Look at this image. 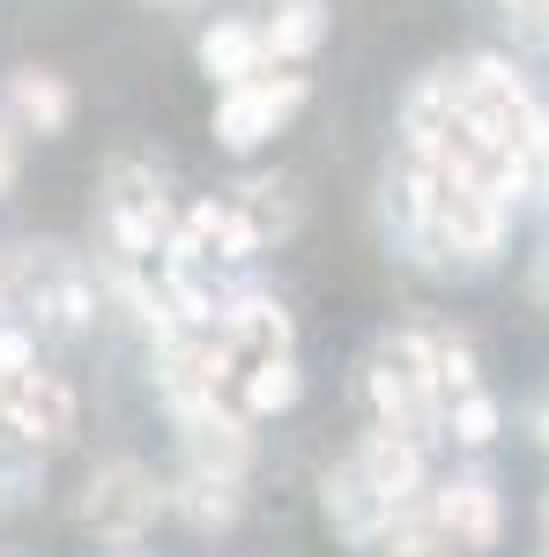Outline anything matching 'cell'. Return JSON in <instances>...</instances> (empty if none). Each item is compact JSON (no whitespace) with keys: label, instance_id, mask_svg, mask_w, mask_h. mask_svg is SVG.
<instances>
[{"label":"cell","instance_id":"9","mask_svg":"<svg viewBox=\"0 0 549 557\" xmlns=\"http://www.w3.org/2000/svg\"><path fill=\"white\" fill-rule=\"evenodd\" d=\"M171 253H194V260H253L260 253V231L246 223L238 194H230V201H201V209H186L178 238H171Z\"/></svg>","mask_w":549,"mask_h":557},{"label":"cell","instance_id":"6","mask_svg":"<svg viewBox=\"0 0 549 557\" xmlns=\"http://www.w3.org/2000/svg\"><path fill=\"white\" fill-rule=\"evenodd\" d=\"M431 528H438L446 543H461V550H498V528H506L498 483H490V475H453V483H438Z\"/></svg>","mask_w":549,"mask_h":557},{"label":"cell","instance_id":"3","mask_svg":"<svg viewBox=\"0 0 549 557\" xmlns=\"http://www.w3.org/2000/svg\"><path fill=\"white\" fill-rule=\"evenodd\" d=\"M0 424L15 446H67L75 438V386L52 380V372H15V380H0Z\"/></svg>","mask_w":549,"mask_h":557},{"label":"cell","instance_id":"2","mask_svg":"<svg viewBox=\"0 0 549 557\" xmlns=\"http://www.w3.org/2000/svg\"><path fill=\"white\" fill-rule=\"evenodd\" d=\"M164 513V491H157V475L141 469V461H104V469H89L83 483V528L97 543H141L149 528Z\"/></svg>","mask_w":549,"mask_h":557},{"label":"cell","instance_id":"23","mask_svg":"<svg viewBox=\"0 0 549 557\" xmlns=\"http://www.w3.org/2000/svg\"><path fill=\"white\" fill-rule=\"evenodd\" d=\"M542 446H549V409H542Z\"/></svg>","mask_w":549,"mask_h":557},{"label":"cell","instance_id":"4","mask_svg":"<svg viewBox=\"0 0 549 557\" xmlns=\"http://www.w3.org/2000/svg\"><path fill=\"white\" fill-rule=\"evenodd\" d=\"M297 104H304V75H246V83H230L223 97H215V141L223 149H253V141H267V134L290 120Z\"/></svg>","mask_w":549,"mask_h":557},{"label":"cell","instance_id":"22","mask_svg":"<svg viewBox=\"0 0 549 557\" xmlns=\"http://www.w3.org/2000/svg\"><path fill=\"white\" fill-rule=\"evenodd\" d=\"M0 305H8V268H0Z\"/></svg>","mask_w":549,"mask_h":557},{"label":"cell","instance_id":"12","mask_svg":"<svg viewBox=\"0 0 549 557\" xmlns=\"http://www.w3.org/2000/svg\"><path fill=\"white\" fill-rule=\"evenodd\" d=\"M8 112H15V127H30V134H60L75 120V89L60 83L52 67H23L8 83Z\"/></svg>","mask_w":549,"mask_h":557},{"label":"cell","instance_id":"20","mask_svg":"<svg viewBox=\"0 0 549 557\" xmlns=\"http://www.w3.org/2000/svg\"><path fill=\"white\" fill-rule=\"evenodd\" d=\"M15 172H23V141H15V120H0V194L15 186Z\"/></svg>","mask_w":549,"mask_h":557},{"label":"cell","instance_id":"8","mask_svg":"<svg viewBox=\"0 0 549 557\" xmlns=\"http://www.w3.org/2000/svg\"><path fill=\"white\" fill-rule=\"evenodd\" d=\"M320 506H327V528H335L341 543H357V550H364V543H379L386 528L401 520L379 491H372V475L357 469V461H341V469L320 483Z\"/></svg>","mask_w":549,"mask_h":557},{"label":"cell","instance_id":"24","mask_svg":"<svg viewBox=\"0 0 549 557\" xmlns=\"http://www.w3.org/2000/svg\"><path fill=\"white\" fill-rule=\"evenodd\" d=\"M542 186H549V164H542Z\"/></svg>","mask_w":549,"mask_h":557},{"label":"cell","instance_id":"10","mask_svg":"<svg viewBox=\"0 0 549 557\" xmlns=\"http://www.w3.org/2000/svg\"><path fill=\"white\" fill-rule=\"evenodd\" d=\"M178 424H186V461H194V469L246 475V461H253V431H246V417H238V409L201 401V409H186Z\"/></svg>","mask_w":549,"mask_h":557},{"label":"cell","instance_id":"19","mask_svg":"<svg viewBox=\"0 0 549 557\" xmlns=\"http://www.w3.org/2000/svg\"><path fill=\"white\" fill-rule=\"evenodd\" d=\"M394 557H446V535L438 528H401L394 535Z\"/></svg>","mask_w":549,"mask_h":557},{"label":"cell","instance_id":"17","mask_svg":"<svg viewBox=\"0 0 549 557\" xmlns=\"http://www.w3.org/2000/svg\"><path fill=\"white\" fill-rule=\"evenodd\" d=\"M446 431H453L461 446H490V438H498V401H490L483 386L453 394V401H446Z\"/></svg>","mask_w":549,"mask_h":557},{"label":"cell","instance_id":"15","mask_svg":"<svg viewBox=\"0 0 549 557\" xmlns=\"http://www.w3.org/2000/svg\"><path fill=\"white\" fill-rule=\"evenodd\" d=\"M297 357H267V364H253V372H246V386H238V409H246V417H283V409H290L297 401Z\"/></svg>","mask_w":549,"mask_h":557},{"label":"cell","instance_id":"14","mask_svg":"<svg viewBox=\"0 0 549 557\" xmlns=\"http://www.w3.org/2000/svg\"><path fill=\"white\" fill-rule=\"evenodd\" d=\"M320 38H327V8H320V0H283V8L260 23L267 60H304V52H320Z\"/></svg>","mask_w":549,"mask_h":557},{"label":"cell","instance_id":"1","mask_svg":"<svg viewBox=\"0 0 549 557\" xmlns=\"http://www.w3.org/2000/svg\"><path fill=\"white\" fill-rule=\"evenodd\" d=\"M364 394H372L379 424L409 431V438H438V431H446V386H438V335H423V327H394V335H386V343L372 349Z\"/></svg>","mask_w":549,"mask_h":557},{"label":"cell","instance_id":"5","mask_svg":"<svg viewBox=\"0 0 549 557\" xmlns=\"http://www.w3.org/2000/svg\"><path fill=\"white\" fill-rule=\"evenodd\" d=\"M104 215H112V238H120V260H157V246L171 238V201L164 186L141 172L134 157H120L112 164V201H104Z\"/></svg>","mask_w":549,"mask_h":557},{"label":"cell","instance_id":"25","mask_svg":"<svg viewBox=\"0 0 549 557\" xmlns=\"http://www.w3.org/2000/svg\"><path fill=\"white\" fill-rule=\"evenodd\" d=\"M542 290H549V275H542Z\"/></svg>","mask_w":549,"mask_h":557},{"label":"cell","instance_id":"18","mask_svg":"<svg viewBox=\"0 0 549 557\" xmlns=\"http://www.w3.org/2000/svg\"><path fill=\"white\" fill-rule=\"evenodd\" d=\"M438 386H446V401L475 386V349L467 343H446V335H438Z\"/></svg>","mask_w":549,"mask_h":557},{"label":"cell","instance_id":"11","mask_svg":"<svg viewBox=\"0 0 549 557\" xmlns=\"http://www.w3.org/2000/svg\"><path fill=\"white\" fill-rule=\"evenodd\" d=\"M164 506L186 528H201V535H223V528H238L246 513V475H215V469H186L178 483L164 491Z\"/></svg>","mask_w":549,"mask_h":557},{"label":"cell","instance_id":"13","mask_svg":"<svg viewBox=\"0 0 549 557\" xmlns=\"http://www.w3.org/2000/svg\"><path fill=\"white\" fill-rule=\"evenodd\" d=\"M201 67L230 89V83H246V75H260V67H275V60L260 45V23H215V30H201Z\"/></svg>","mask_w":549,"mask_h":557},{"label":"cell","instance_id":"7","mask_svg":"<svg viewBox=\"0 0 549 557\" xmlns=\"http://www.w3.org/2000/svg\"><path fill=\"white\" fill-rule=\"evenodd\" d=\"M357 469L372 475V491H379L394 513H409L423 491H431V475H423V438H409V431H394V424H379V431H364L357 438V454H349Z\"/></svg>","mask_w":549,"mask_h":557},{"label":"cell","instance_id":"21","mask_svg":"<svg viewBox=\"0 0 549 557\" xmlns=\"http://www.w3.org/2000/svg\"><path fill=\"white\" fill-rule=\"evenodd\" d=\"M520 30H527V45H549V0H527L520 8Z\"/></svg>","mask_w":549,"mask_h":557},{"label":"cell","instance_id":"16","mask_svg":"<svg viewBox=\"0 0 549 557\" xmlns=\"http://www.w3.org/2000/svg\"><path fill=\"white\" fill-rule=\"evenodd\" d=\"M238 209H246V223L260 231V246L283 238V231H297V194L283 186V178H253V186H238Z\"/></svg>","mask_w":549,"mask_h":557},{"label":"cell","instance_id":"26","mask_svg":"<svg viewBox=\"0 0 549 557\" xmlns=\"http://www.w3.org/2000/svg\"><path fill=\"white\" fill-rule=\"evenodd\" d=\"M542 520H549V506H542Z\"/></svg>","mask_w":549,"mask_h":557}]
</instances>
